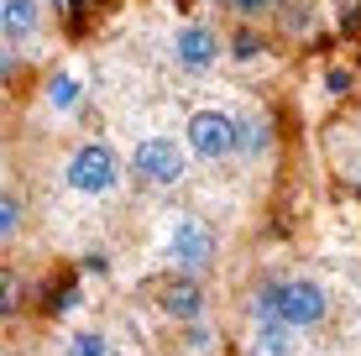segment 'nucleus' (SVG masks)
<instances>
[{
	"instance_id": "6",
	"label": "nucleus",
	"mask_w": 361,
	"mask_h": 356,
	"mask_svg": "<svg viewBox=\"0 0 361 356\" xmlns=\"http://www.w3.org/2000/svg\"><path fill=\"white\" fill-rule=\"evenodd\" d=\"M220 53H226V42H220V32H209L204 21H189V27H178V37H173V63H178L183 73L215 68Z\"/></svg>"
},
{
	"instance_id": "2",
	"label": "nucleus",
	"mask_w": 361,
	"mask_h": 356,
	"mask_svg": "<svg viewBox=\"0 0 361 356\" xmlns=\"http://www.w3.org/2000/svg\"><path fill=\"white\" fill-rule=\"evenodd\" d=\"M63 183L73 194H110L121 183V157L110 152L105 142H84V147H73V157L63 163Z\"/></svg>"
},
{
	"instance_id": "1",
	"label": "nucleus",
	"mask_w": 361,
	"mask_h": 356,
	"mask_svg": "<svg viewBox=\"0 0 361 356\" xmlns=\"http://www.w3.org/2000/svg\"><path fill=\"white\" fill-rule=\"evenodd\" d=\"M330 314V293L314 278H283V283L257 288V320H283L293 330H314Z\"/></svg>"
},
{
	"instance_id": "7",
	"label": "nucleus",
	"mask_w": 361,
	"mask_h": 356,
	"mask_svg": "<svg viewBox=\"0 0 361 356\" xmlns=\"http://www.w3.org/2000/svg\"><path fill=\"white\" fill-rule=\"evenodd\" d=\"M163 309L173 314V320H183V325H199V314H204V293H199L194 278H178V283L163 288Z\"/></svg>"
},
{
	"instance_id": "10",
	"label": "nucleus",
	"mask_w": 361,
	"mask_h": 356,
	"mask_svg": "<svg viewBox=\"0 0 361 356\" xmlns=\"http://www.w3.org/2000/svg\"><path fill=\"white\" fill-rule=\"evenodd\" d=\"M257 356H293V325H283V320H262L257 325Z\"/></svg>"
},
{
	"instance_id": "5",
	"label": "nucleus",
	"mask_w": 361,
	"mask_h": 356,
	"mask_svg": "<svg viewBox=\"0 0 361 356\" xmlns=\"http://www.w3.org/2000/svg\"><path fill=\"white\" fill-rule=\"evenodd\" d=\"M168 257L178 262V273H204V267L215 262V231H209L204 220L183 215L178 226L168 231Z\"/></svg>"
},
{
	"instance_id": "18",
	"label": "nucleus",
	"mask_w": 361,
	"mask_h": 356,
	"mask_svg": "<svg viewBox=\"0 0 361 356\" xmlns=\"http://www.w3.org/2000/svg\"><path fill=\"white\" fill-rule=\"evenodd\" d=\"M189 351H209V330H204V325L189 330Z\"/></svg>"
},
{
	"instance_id": "4",
	"label": "nucleus",
	"mask_w": 361,
	"mask_h": 356,
	"mask_svg": "<svg viewBox=\"0 0 361 356\" xmlns=\"http://www.w3.org/2000/svg\"><path fill=\"white\" fill-rule=\"evenodd\" d=\"M131 168H136V178H147V183H178L189 173V152L173 137H142L131 147Z\"/></svg>"
},
{
	"instance_id": "19",
	"label": "nucleus",
	"mask_w": 361,
	"mask_h": 356,
	"mask_svg": "<svg viewBox=\"0 0 361 356\" xmlns=\"http://www.w3.org/2000/svg\"><path fill=\"white\" fill-rule=\"evenodd\" d=\"M53 6H68V0H53Z\"/></svg>"
},
{
	"instance_id": "3",
	"label": "nucleus",
	"mask_w": 361,
	"mask_h": 356,
	"mask_svg": "<svg viewBox=\"0 0 361 356\" xmlns=\"http://www.w3.org/2000/svg\"><path fill=\"white\" fill-rule=\"evenodd\" d=\"M183 142H189L194 157L220 163V157L235 152V116H226V110H194L183 121Z\"/></svg>"
},
{
	"instance_id": "11",
	"label": "nucleus",
	"mask_w": 361,
	"mask_h": 356,
	"mask_svg": "<svg viewBox=\"0 0 361 356\" xmlns=\"http://www.w3.org/2000/svg\"><path fill=\"white\" fill-rule=\"evenodd\" d=\"M79 94H84V84H79V73H53V79H47V105L53 110H73L79 105Z\"/></svg>"
},
{
	"instance_id": "14",
	"label": "nucleus",
	"mask_w": 361,
	"mask_h": 356,
	"mask_svg": "<svg viewBox=\"0 0 361 356\" xmlns=\"http://www.w3.org/2000/svg\"><path fill=\"white\" fill-rule=\"evenodd\" d=\"M257 53H262V37H257L252 27H241V32L231 37V58H241V63H252Z\"/></svg>"
},
{
	"instance_id": "15",
	"label": "nucleus",
	"mask_w": 361,
	"mask_h": 356,
	"mask_svg": "<svg viewBox=\"0 0 361 356\" xmlns=\"http://www.w3.org/2000/svg\"><path fill=\"white\" fill-rule=\"evenodd\" d=\"M231 11H235V16H246V21H262V16L278 11V0H231Z\"/></svg>"
},
{
	"instance_id": "16",
	"label": "nucleus",
	"mask_w": 361,
	"mask_h": 356,
	"mask_svg": "<svg viewBox=\"0 0 361 356\" xmlns=\"http://www.w3.org/2000/svg\"><path fill=\"white\" fill-rule=\"evenodd\" d=\"M351 90V68H330L325 73V94H345Z\"/></svg>"
},
{
	"instance_id": "8",
	"label": "nucleus",
	"mask_w": 361,
	"mask_h": 356,
	"mask_svg": "<svg viewBox=\"0 0 361 356\" xmlns=\"http://www.w3.org/2000/svg\"><path fill=\"white\" fill-rule=\"evenodd\" d=\"M37 21H42V0H6V6H0V32H6V42L32 37Z\"/></svg>"
},
{
	"instance_id": "13",
	"label": "nucleus",
	"mask_w": 361,
	"mask_h": 356,
	"mask_svg": "<svg viewBox=\"0 0 361 356\" xmlns=\"http://www.w3.org/2000/svg\"><path fill=\"white\" fill-rule=\"evenodd\" d=\"M21 231V200L16 194H0V241H11Z\"/></svg>"
},
{
	"instance_id": "9",
	"label": "nucleus",
	"mask_w": 361,
	"mask_h": 356,
	"mask_svg": "<svg viewBox=\"0 0 361 356\" xmlns=\"http://www.w3.org/2000/svg\"><path fill=\"white\" fill-rule=\"evenodd\" d=\"M272 147V121L267 116H241L235 121V152L241 157H262Z\"/></svg>"
},
{
	"instance_id": "17",
	"label": "nucleus",
	"mask_w": 361,
	"mask_h": 356,
	"mask_svg": "<svg viewBox=\"0 0 361 356\" xmlns=\"http://www.w3.org/2000/svg\"><path fill=\"white\" fill-rule=\"evenodd\" d=\"M11 309H16V278H0V314H11Z\"/></svg>"
},
{
	"instance_id": "12",
	"label": "nucleus",
	"mask_w": 361,
	"mask_h": 356,
	"mask_svg": "<svg viewBox=\"0 0 361 356\" xmlns=\"http://www.w3.org/2000/svg\"><path fill=\"white\" fill-rule=\"evenodd\" d=\"M63 356H110V340L99 336V330H79V336L68 340Z\"/></svg>"
}]
</instances>
